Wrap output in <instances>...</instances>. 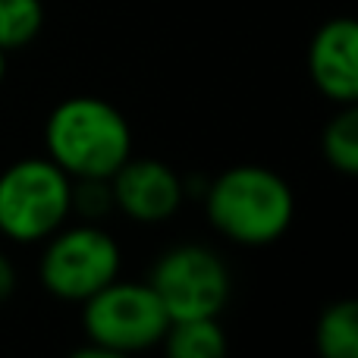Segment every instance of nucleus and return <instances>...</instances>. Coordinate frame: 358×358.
<instances>
[{
  "instance_id": "14",
  "label": "nucleus",
  "mask_w": 358,
  "mask_h": 358,
  "mask_svg": "<svg viewBox=\"0 0 358 358\" xmlns=\"http://www.w3.org/2000/svg\"><path fill=\"white\" fill-rule=\"evenodd\" d=\"M13 292H16V267H13V261L6 258L3 252H0V302H6Z\"/></svg>"
},
{
  "instance_id": "8",
  "label": "nucleus",
  "mask_w": 358,
  "mask_h": 358,
  "mask_svg": "<svg viewBox=\"0 0 358 358\" xmlns=\"http://www.w3.org/2000/svg\"><path fill=\"white\" fill-rule=\"evenodd\" d=\"M308 73L327 101L340 107L358 101V22L352 16H334L315 31Z\"/></svg>"
},
{
  "instance_id": "12",
  "label": "nucleus",
  "mask_w": 358,
  "mask_h": 358,
  "mask_svg": "<svg viewBox=\"0 0 358 358\" xmlns=\"http://www.w3.org/2000/svg\"><path fill=\"white\" fill-rule=\"evenodd\" d=\"M44 25L41 0H0V50H19L38 38Z\"/></svg>"
},
{
  "instance_id": "16",
  "label": "nucleus",
  "mask_w": 358,
  "mask_h": 358,
  "mask_svg": "<svg viewBox=\"0 0 358 358\" xmlns=\"http://www.w3.org/2000/svg\"><path fill=\"white\" fill-rule=\"evenodd\" d=\"M6 79V50H0V85Z\"/></svg>"
},
{
  "instance_id": "7",
  "label": "nucleus",
  "mask_w": 358,
  "mask_h": 358,
  "mask_svg": "<svg viewBox=\"0 0 358 358\" xmlns=\"http://www.w3.org/2000/svg\"><path fill=\"white\" fill-rule=\"evenodd\" d=\"M110 192L113 208L123 217L145 223V227H157L179 214L185 201V179L157 157L132 155L110 176Z\"/></svg>"
},
{
  "instance_id": "13",
  "label": "nucleus",
  "mask_w": 358,
  "mask_h": 358,
  "mask_svg": "<svg viewBox=\"0 0 358 358\" xmlns=\"http://www.w3.org/2000/svg\"><path fill=\"white\" fill-rule=\"evenodd\" d=\"M113 208L110 179H73V214L88 223H101Z\"/></svg>"
},
{
  "instance_id": "5",
  "label": "nucleus",
  "mask_w": 358,
  "mask_h": 358,
  "mask_svg": "<svg viewBox=\"0 0 358 358\" xmlns=\"http://www.w3.org/2000/svg\"><path fill=\"white\" fill-rule=\"evenodd\" d=\"M170 317L148 280H113L82 302V330L88 343L138 355L161 346Z\"/></svg>"
},
{
  "instance_id": "6",
  "label": "nucleus",
  "mask_w": 358,
  "mask_h": 358,
  "mask_svg": "<svg viewBox=\"0 0 358 358\" xmlns=\"http://www.w3.org/2000/svg\"><path fill=\"white\" fill-rule=\"evenodd\" d=\"M148 283L170 321L220 317L233 296V273L227 261L198 242L167 248L151 267Z\"/></svg>"
},
{
  "instance_id": "10",
  "label": "nucleus",
  "mask_w": 358,
  "mask_h": 358,
  "mask_svg": "<svg viewBox=\"0 0 358 358\" xmlns=\"http://www.w3.org/2000/svg\"><path fill=\"white\" fill-rule=\"evenodd\" d=\"M315 349L321 358H358V305L352 299L334 302L321 311Z\"/></svg>"
},
{
  "instance_id": "2",
  "label": "nucleus",
  "mask_w": 358,
  "mask_h": 358,
  "mask_svg": "<svg viewBox=\"0 0 358 358\" xmlns=\"http://www.w3.org/2000/svg\"><path fill=\"white\" fill-rule=\"evenodd\" d=\"M44 155L69 179H110L132 157V126L110 101L73 94L48 113Z\"/></svg>"
},
{
  "instance_id": "1",
  "label": "nucleus",
  "mask_w": 358,
  "mask_h": 358,
  "mask_svg": "<svg viewBox=\"0 0 358 358\" xmlns=\"http://www.w3.org/2000/svg\"><path fill=\"white\" fill-rule=\"evenodd\" d=\"M204 214L233 245L264 248L289 233L296 195L277 170L236 164L204 185Z\"/></svg>"
},
{
  "instance_id": "4",
  "label": "nucleus",
  "mask_w": 358,
  "mask_h": 358,
  "mask_svg": "<svg viewBox=\"0 0 358 358\" xmlns=\"http://www.w3.org/2000/svg\"><path fill=\"white\" fill-rule=\"evenodd\" d=\"M123 252L120 242L101 223H63L54 236L44 239L38 258V280L48 296L60 302L82 305L98 289L120 277Z\"/></svg>"
},
{
  "instance_id": "9",
  "label": "nucleus",
  "mask_w": 358,
  "mask_h": 358,
  "mask_svg": "<svg viewBox=\"0 0 358 358\" xmlns=\"http://www.w3.org/2000/svg\"><path fill=\"white\" fill-rule=\"evenodd\" d=\"M164 358H227L229 343L217 317L170 321L161 340Z\"/></svg>"
},
{
  "instance_id": "15",
  "label": "nucleus",
  "mask_w": 358,
  "mask_h": 358,
  "mask_svg": "<svg viewBox=\"0 0 358 358\" xmlns=\"http://www.w3.org/2000/svg\"><path fill=\"white\" fill-rule=\"evenodd\" d=\"M66 358H136V355L117 352V349L98 346V343H85V346H79V349H76V352H69Z\"/></svg>"
},
{
  "instance_id": "11",
  "label": "nucleus",
  "mask_w": 358,
  "mask_h": 358,
  "mask_svg": "<svg viewBox=\"0 0 358 358\" xmlns=\"http://www.w3.org/2000/svg\"><path fill=\"white\" fill-rule=\"evenodd\" d=\"M324 161L343 176L358 173V107L346 104L327 126L321 136Z\"/></svg>"
},
{
  "instance_id": "3",
  "label": "nucleus",
  "mask_w": 358,
  "mask_h": 358,
  "mask_svg": "<svg viewBox=\"0 0 358 358\" xmlns=\"http://www.w3.org/2000/svg\"><path fill=\"white\" fill-rule=\"evenodd\" d=\"M73 217V179L48 155L19 157L0 173V236L35 245Z\"/></svg>"
}]
</instances>
